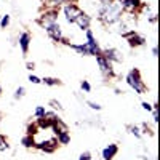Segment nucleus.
Masks as SVG:
<instances>
[{
	"mask_svg": "<svg viewBox=\"0 0 160 160\" xmlns=\"http://www.w3.org/2000/svg\"><path fill=\"white\" fill-rule=\"evenodd\" d=\"M101 3H104V5H111L112 3V0H99Z\"/></svg>",
	"mask_w": 160,
	"mask_h": 160,
	"instance_id": "27",
	"label": "nucleus"
},
{
	"mask_svg": "<svg viewBox=\"0 0 160 160\" xmlns=\"http://www.w3.org/2000/svg\"><path fill=\"white\" fill-rule=\"evenodd\" d=\"M80 11L75 5H66L64 7V15H66V19H68L69 22H75V19L78 18V15H80Z\"/></svg>",
	"mask_w": 160,
	"mask_h": 160,
	"instance_id": "3",
	"label": "nucleus"
},
{
	"mask_svg": "<svg viewBox=\"0 0 160 160\" xmlns=\"http://www.w3.org/2000/svg\"><path fill=\"white\" fill-rule=\"evenodd\" d=\"M7 148H8V144H7V142L2 139V138H0V151H5Z\"/></svg>",
	"mask_w": 160,
	"mask_h": 160,
	"instance_id": "21",
	"label": "nucleus"
},
{
	"mask_svg": "<svg viewBox=\"0 0 160 160\" xmlns=\"http://www.w3.org/2000/svg\"><path fill=\"white\" fill-rule=\"evenodd\" d=\"M45 114H47V112H45L43 108H37V109H35V115H37V117H45Z\"/></svg>",
	"mask_w": 160,
	"mask_h": 160,
	"instance_id": "14",
	"label": "nucleus"
},
{
	"mask_svg": "<svg viewBox=\"0 0 160 160\" xmlns=\"http://www.w3.org/2000/svg\"><path fill=\"white\" fill-rule=\"evenodd\" d=\"M8 22H10V16H3V18H2V22H0V26H2V28H7Z\"/></svg>",
	"mask_w": 160,
	"mask_h": 160,
	"instance_id": "16",
	"label": "nucleus"
},
{
	"mask_svg": "<svg viewBox=\"0 0 160 160\" xmlns=\"http://www.w3.org/2000/svg\"><path fill=\"white\" fill-rule=\"evenodd\" d=\"M29 80H31L32 83H40V82H42V80H40L38 77H35V75H31V77H29Z\"/></svg>",
	"mask_w": 160,
	"mask_h": 160,
	"instance_id": "20",
	"label": "nucleus"
},
{
	"mask_svg": "<svg viewBox=\"0 0 160 160\" xmlns=\"http://www.w3.org/2000/svg\"><path fill=\"white\" fill-rule=\"evenodd\" d=\"M21 96H24V88L22 87H19L16 90V93H15V98H21Z\"/></svg>",
	"mask_w": 160,
	"mask_h": 160,
	"instance_id": "15",
	"label": "nucleus"
},
{
	"mask_svg": "<svg viewBox=\"0 0 160 160\" xmlns=\"http://www.w3.org/2000/svg\"><path fill=\"white\" fill-rule=\"evenodd\" d=\"M50 104H51L55 109H62V108H61V104H59L58 101H55V99H51V101H50Z\"/></svg>",
	"mask_w": 160,
	"mask_h": 160,
	"instance_id": "17",
	"label": "nucleus"
},
{
	"mask_svg": "<svg viewBox=\"0 0 160 160\" xmlns=\"http://www.w3.org/2000/svg\"><path fill=\"white\" fill-rule=\"evenodd\" d=\"M101 16H102V19L106 21V22H114V21H117L118 18H120V7H117V5H114V3H111V5H106L104 7V10L101 11Z\"/></svg>",
	"mask_w": 160,
	"mask_h": 160,
	"instance_id": "1",
	"label": "nucleus"
},
{
	"mask_svg": "<svg viewBox=\"0 0 160 160\" xmlns=\"http://www.w3.org/2000/svg\"><path fill=\"white\" fill-rule=\"evenodd\" d=\"M106 58H111V59H115V61H120V56H118V53L115 50H108L106 51Z\"/></svg>",
	"mask_w": 160,
	"mask_h": 160,
	"instance_id": "10",
	"label": "nucleus"
},
{
	"mask_svg": "<svg viewBox=\"0 0 160 160\" xmlns=\"http://www.w3.org/2000/svg\"><path fill=\"white\" fill-rule=\"evenodd\" d=\"M90 158H91L90 152H83L82 155H80V158H78V160H90Z\"/></svg>",
	"mask_w": 160,
	"mask_h": 160,
	"instance_id": "19",
	"label": "nucleus"
},
{
	"mask_svg": "<svg viewBox=\"0 0 160 160\" xmlns=\"http://www.w3.org/2000/svg\"><path fill=\"white\" fill-rule=\"evenodd\" d=\"M47 32H48V35H50L53 40H56V42H59V40L62 38V35H61V28H59V24H56V22L47 24Z\"/></svg>",
	"mask_w": 160,
	"mask_h": 160,
	"instance_id": "4",
	"label": "nucleus"
},
{
	"mask_svg": "<svg viewBox=\"0 0 160 160\" xmlns=\"http://www.w3.org/2000/svg\"><path fill=\"white\" fill-rule=\"evenodd\" d=\"M130 130H131V133H133V135H136L138 138L141 136V133H139V130H138V127H130Z\"/></svg>",
	"mask_w": 160,
	"mask_h": 160,
	"instance_id": "18",
	"label": "nucleus"
},
{
	"mask_svg": "<svg viewBox=\"0 0 160 160\" xmlns=\"http://www.w3.org/2000/svg\"><path fill=\"white\" fill-rule=\"evenodd\" d=\"M64 0H48V3L50 5H59V3H62Z\"/></svg>",
	"mask_w": 160,
	"mask_h": 160,
	"instance_id": "25",
	"label": "nucleus"
},
{
	"mask_svg": "<svg viewBox=\"0 0 160 160\" xmlns=\"http://www.w3.org/2000/svg\"><path fill=\"white\" fill-rule=\"evenodd\" d=\"M22 144H24V146H32V139H31V138H24V139H22Z\"/></svg>",
	"mask_w": 160,
	"mask_h": 160,
	"instance_id": "23",
	"label": "nucleus"
},
{
	"mask_svg": "<svg viewBox=\"0 0 160 160\" xmlns=\"http://www.w3.org/2000/svg\"><path fill=\"white\" fill-rule=\"evenodd\" d=\"M58 139H59L61 144H68V142H69V135H68V131L59 133V135H58Z\"/></svg>",
	"mask_w": 160,
	"mask_h": 160,
	"instance_id": "11",
	"label": "nucleus"
},
{
	"mask_svg": "<svg viewBox=\"0 0 160 160\" xmlns=\"http://www.w3.org/2000/svg\"><path fill=\"white\" fill-rule=\"evenodd\" d=\"M88 106H90L91 109H96V111H99V109H101V106H99V104H96V102H88Z\"/></svg>",
	"mask_w": 160,
	"mask_h": 160,
	"instance_id": "22",
	"label": "nucleus"
},
{
	"mask_svg": "<svg viewBox=\"0 0 160 160\" xmlns=\"http://www.w3.org/2000/svg\"><path fill=\"white\" fill-rule=\"evenodd\" d=\"M96 59H98V64H99V68H101V71H102L104 74L111 72V64L108 62V59H106V58H102V56H98Z\"/></svg>",
	"mask_w": 160,
	"mask_h": 160,
	"instance_id": "7",
	"label": "nucleus"
},
{
	"mask_svg": "<svg viewBox=\"0 0 160 160\" xmlns=\"http://www.w3.org/2000/svg\"><path fill=\"white\" fill-rule=\"evenodd\" d=\"M43 82H45L47 85H58V83H59L56 78H43Z\"/></svg>",
	"mask_w": 160,
	"mask_h": 160,
	"instance_id": "13",
	"label": "nucleus"
},
{
	"mask_svg": "<svg viewBox=\"0 0 160 160\" xmlns=\"http://www.w3.org/2000/svg\"><path fill=\"white\" fill-rule=\"evenodd\" d=\"M120 3H122V7L127 8V10H135L136 5H138V0H120Z\"/></svg>",
	"mask_w": 160,
	"mask_h": 160,
	"instance_id": "9",
	"label": "nucleus"
},
{
	"mask_svg": "<svg viewBox=\"0 0 160 160\" xmlns=\"http://www.w3.org/2000/svg\"><path fill=\"white\" fill-rule=\"evenodd\" d=\"M142 109H146V111H151V109H152V106H151L149 102H142Z\"/></svg>",
	"mask_w": 160,
	"mask_h": 160,
	"instance_id": "26",
	"label": "nucleus"
},
{
	"mask_svg": "<svg viewBox=\"0 0 160 160\" xmlns=\"http://www.w3.org/2000/svg\"><path fill=\"white\" fill-rule=\"evenodd\" d=\"M82 88H83L85 91H90V90H91V87H90L88 82H82Z\"/></svg>",
	"mask_w": 160,
	"mask_h": 160,
	"instance_id": "24",
	"label": "nucleus"
},
{
	"mask_svg": "<svg viewBox=\"0 0 160 160\" xmlns=\"http://www.w3.org/2000/svg\"><path fill=\"white\" fill-rule=\"evenodd\" d=\"M0 91H2V88H0Z\"/></svg>",
	"mask_w": 160,
	"mask_h": 160,
	"instance_id": "28",
	"label": "nucleus"
},
{
	"mask_svg": "<svg viewBox=\"0 0 160 160\" xmlns=\"http://www.w3.org/2000/svg\"><path fill=\"white\" fill-rule=\"evenodd\" d=\"M142 42H144V38H142V37H138V35H133V37L130 38V43H131V45H135V43L138 45V43H142Z\"/></svg>",
	"mask_w": 160,
	"mask_h": 160,
	"instance_id": "12",
	"label": "nucleus"
},
{
	"mask_svg": "<svg viewBox=\"0 0 160 160\" xmlns=\"http://www.w3.org/2000/svg\"><path fill=\"white\" fill-rule=\"evenodd\" d=\"M19 45H21V48H22V53H28V47H29V34H22L21 37H19Z\"/></svg>",
	"mask_w": 160,
	"mask_h": 160,
	"instance_id": "8",
	"label": "nucleus"
},
{
	"mask_svg": "<svg viewBox=\"0 0 160 160\" xmlns=\"http://www.w3.org/2000/svg\"><path fill=\"white\" fill-rule=\"evenodd\" d=\"M117 146L115 144H109L108 148H106L104 151H102V157H104V160H111L115 154H117Z\"/></svg>",
	"mask_w": 160,
	"mask_h": 160,
	"instance_id": "6",
	"label": "nucleus"
},
{
	"mask_svg": "<svg viewBox=\"0 0 160 160\" xmlns=\"http://www.w3.org/2000/svg\"><path fill=\"white\" fill-rule=\"evenodd\" d=\"M75 22L78 24V28H80V29L88 31V26H90V16H87L85 13H80L78 18L75 19Z\"/></svg>",
	"mask_w": 160,
	"mask_h": 160,
	"instance_id": "5",
	"label": "nucleus"
},
{
	"mask_svg": "<svg viewBox=\"0 0 160 160\" xmlns=\"http://www.w3.org/2000/svg\"><path fill=\"white\" fill-rule=\"evenodd\" d=\"M127 82H128L133 88H135L136 93H139V95H142V93H144L146 87L142 85V82L139 80V74H138V71H131V72L128 74V77H127Z\"/></svg>",
	"mask_w": 160,
	"mask_h": 160,
	"instance_id": "2",
	"label": "nucleus"
}]
</instances>
